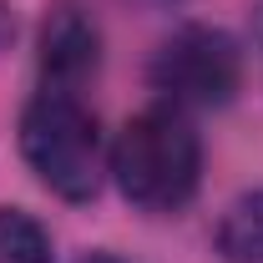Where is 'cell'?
Instances as JSON below:
<instances>
[{"label":"cell","instance_id":"1","mask_svg":"<svg viewBox=\"0 0 263 263\" xmlns=\"http://www.w3.org/2000/svg\"><path fill=\"white\" fill-rule=\"evenodd\" d=\"M106 167L127 202L147 208V213H177L193 202L197 182H202L197 127L177 106H152L117 132Z\"/></svg>","mask_w":263,"mask_h":263},{"label":"cell","instance_id":"2","mask_svg":"<svg viewBox=\"0 0 263 263\" xmlns=\"http://www.w3.org/2000/svg\"><path fill=\"white\" fill-rule=\"evenodd\" d=\"M21 152L31 172L66 202L97 197L101 172H106V147H101L97 111L76 91L41 86L26 111H21Z\"/></svg>","mask_w":263,"mask_h":263},{"label":"cell","instance_id":"3","mask_svg":"<svg viewBox=\"0 0 263 263\" xmlns=\"http://www.w3.org/2000/svg\"><path fill=\"white\" fill-rule=\"evenodd\" d=\"M152 86L177 111L228 106L243 86V51L218 26H182L152 56Z\"/></svg>","mask_w":263,"mask_h":263},{"label":"cell","instance_id":"4","mask_svg":"<svg viewBox=\"0 0 263 263\" xmlns=\"http://www.w3.org/2000/svg\"><path fill=\"white\" fill-rule=\"evenodd\" d=\"M97 66H101L97 21L76 0H56L41 21V76H46V86L76 91L86 76H97Z\"/></svg>","mask_w":263,"mask_h":263},{"label":"cell","instance_id":"5","mask_svg":"<svg viewBox=\"0 0 263 263\" xmlns=\"http://www.w3.org/2000/svg\"><path fill=\"white\" fill-rule=\"evenodd\" d=\"M218 258L223 263H263V187L243 193L218 223Z\"/></svg>","mask_w":263,"mask_h":263},{"label":"cell","instance_id":"6","mask_svg":"<svg viewBox=\"0 0 263 263\" xmlns=\"http://www.w3.org/2000/svg\"><path fill=\"white\" fill-rule=\"evenodd\" d=\"M0 263H56L51 233L21 208H0Z\"/></svg>","mask_w":263,"mask_h":263},{"label":"cell","instance_id":"7","mask_svg":"<svg viewBox=\"0 0 263 263\" xmlns=\"http://www.w3.org/2000/svg\"><path fill=\"white\" fill-rule=\"evenodd\" d=\"M10 35H15V15H10V5L0 0V51L10 46Z\"/></svg>","mask_w":263,"mask_h":263},{"label":"cell","instance_id":"8","mask_svg":"<svg viewBox=\"0 0 263 263\" xmlns=\"http://www.w3.org/2000/svg\"><path fill=\"white\" fill-rule=\"evenodd\" d=\"M81 263H127V258H111V253H91V258H81Z\"/></svg>","mask_w":263,"mask_h":263}]
</instances>
